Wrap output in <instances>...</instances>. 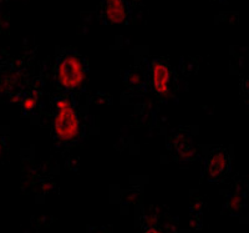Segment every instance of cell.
<instances>
[{
    "instance_id": "cell-1",
    "label": "cell",
    "mask_w": 249,
    "mask_h": 233,
    "mask_svg": "<svg viewBox=\"0 0 249 233\" xmlns=\"http://www.w3.org/2000/svg\"><path fill=\"white\" fill-rule=\"evenodd\" d=\"M57 115L55 117V131L57 137L64 141H70L79 136L80 124L76 112L66 99L57 101Z\"/></svg>"
},
{
    "instance_id": "cell-2",
    "label": "cell",
    "mask_w": 249,
    "mask_h": 233,
    "mask_svg": "<svg viewBox=\"0 0 249 233\" xmlns=\"http://www.w3.org/2000/svg\"><path fill=\"white\" fill-rule=\"evenodd\" d=\"M57 77L62 86L68 89H76L85 79L84 65L79 56L66 55L62 57L57 69Z\"/></svg>"
},
{
    "instance_id": "cell-3",
    "label": "cell",
    "mask_w": 249,
    "mask_h": 233,
    "mask_svg": "<svg viewBox=\"0 0 249 233\" xmlns=\"http://www.w3.org/2000/svg\"><path fill=\"white\" fill-rule=\"evenodd\" d=\"M152 83L155 90L161 95H166L170 84V69L162 61L156 60L152 63Z\"/></svg>"
},
{
    "instance_id": "cell-4",
    "label": "cell",
    "mask_w": 249,
    "mask_h": 233,
    "mask_svg": "<svg viewBox=\"0 0 249 233\" xmlns=\"http://www.w3.org/2000/svg\"><path fill=\"white\" fill-rule=\"evenodd\" d=\"M228 167V155L223 148H217L213 151L207 161L208 174L212 177H218L222 175Z\"/></svg>"
},
{
    "instance_id": "cell-5",
    "label": "cell",
    "mask_w": 249,
    "mask_h": 233,
    "mask_svg": "<svg viewBox=\"0 0 249 233\" xmlns=\"http://www.w3.org/2000/svg\"><path fill=\"white\" fill-rule=\"evenodd\" d=\"M105 14L111 23L121 24L127 18V9L124 0H105Z\"/></svg>"
},
{
    "instance_id": "cell-6",
    "label": "cell",
    "mask_w": 249,
    "mask_h": 233,
    "mask_svg": "<svg viewBox=\"0 0 249 233\" xmlns=\"http://www.w3.org/2000/svg\"><path fill=\"white\" fill-rule=\"evenodd\" d=\"M182 141V143H179L178 140H176V148L178 150V152L181 154V156L183 157H190L193 154L192 146H191L190 139L186 136V135H182V136H177Z\"/></svg>"
},
{
    "instance_id": "cell-7",
    "label": "cell",
    "mask_w": 249,
    "mask_h": 233,
    "mask_svg": "<svg viewBox=\"0 0 249 233\" xmlns=\"http://www.w3.org/2000/svg\"><path fill=\"white\" fill-rule=\"evenodd\" d=\"M23 105H24V108H26V110H31V108L35 106V100L31 99V97H28L26 100H24Z\"/></svg>"
}]
</instances>
